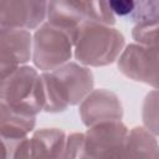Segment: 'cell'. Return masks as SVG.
<instances>
[{
  "mask_svg": "<svg viewBox=\"0 0 159 159\" xmlns=\"http://www.w3.org/2000/svg\"><path fill=\"white\" fill-rule=\"evenodd\" d=\"M66 134L58 128H42L35 130L30 138L31 159H62Z\"/></svg>",
  "mask_w": 159,
  "mask_h": 159,
  "instance_id": "cell-11",
  "label": "cell"
},
{
  "mask_svg": "<svg viewBox=\"0 0 159 159\" xmlns=\"http://www.w3.org/2000/svg\"><path fill=\"white\" fill-rule=\"evenodd\" d=\"M117 65L125 77L159 89V47L129 43Z\"/></svg>",
  "mask_w": 159,
  "mask_h": 159,
  "instance_id": "cell-5",
  "label": "cell"
},
{
  "mask_svg": "<svg viewBox=\"0 0 159 159\" xmlns=\"http://www.w3.org/2000/svg\"><path fill=\"white\" fill-rule=\"evenodd\" d=\"M108 4L114 16L120 17H128L134 7V1L132 0H112L108 1Z\"/></svg>",
  "mask_w": 159,
  "mask_h": 159,
  "instance_id": "cell-20",
  "label": "cell"
},
{
  "mask_svg": "<svg viewBox=\"0 0 159 159\" xmlns=\"http://www.w3.org/2000/svg\"><path fill=\"white\" fill-rule=\"evenodd\" d=\"M84 134L91 159H120L129 129L122 120H113L93 125Z\"/></svg>",
  "mask_w": 159,
  "mask_h": 159,
  "instance_id": "cell-6",
  "label": "cell"
},
{
  "mask_svg": "<svg viewBox=\"0 0 159 159\" xmlns=\"http://www.w3.org/2000/svg\"><path fill=\"white\" fill-rule=\"evenodd\" d=\"M46 22L65 32L75 46L86 24L97 22L113 26L116 16L108 1H48Z\"/></svg>",
  "mask_w": 159,
  "mask_h": 159,
  "instance_id": "cell-2",
  "label": "cell"
},
{
  "mask_svg": "<svg viewBox=\"0 0 159 159\" xmlns=\"http://www.w3.org/2000/svg\"><path fill=\"white\" fill-rule=\"evenodd\" d=\"M159 17V1H134V7L130 15L127 17L135 25L148 24Z\"/></svg>",
  "mask_w": 159,
  "mask_h": 159,
  "instance_id": "cell-17",
  "label": "cell"
},
{
  "mask_svg": "<svg viewBox=\"0 0 159 159\" xmlns=\"http://www.w3.org/2000/svg\"><path fill=\"white\" fill-rule=\"evenodd\" d=\"M62 159H91L84 133H72L67 137Z\"/></svg>",
  "mask_w": 159,
  "mask_h": 159,
  "instance_id": "cell-19",
  "label": "cell"
},
{
  "mask_svg": "<svg viewBox=\"0 0 159 159\" xmlns=\"http://www.w3.org/2000/svg\"><path fill=\"white\" fill-rule=\"evenodd\" d=\"M32 36V62L41 72H52L68 63L73 56L71 39L48 22L35 30Z\"/></svg>",
  "mask_w": 159,
  "mask_h": 159,
  "instance_id": "cell-4",
  "label": "cell"
},
{
  "mask_svg": "<svg viewBox=\"0 0 159 159\" xmlns=\"http://www.w3.org/2000/svg\"><path fill=\"white\" fill-rule=\"evenodd\" d=\"M0 104L14 112L36 117L45 108L41 73L34 67L25 65L1 80Z\"/></svg>",
  "mask_w": 159,
  "mask_h": 159,
  "instance_id": "cell-3",
  "label": "cell"
},
{
  "mask_svg": "<svg viewBox=\"0 0 159 159\" xmlns=\"http://www.w3.org/2000/svg\"><path fill=\"white\" fill-rule=\"evenodd\" d=\"M143 127L154 137H159V89L147 93L142 104Z\"/></svg>",
  "mask_w": 159,
  "mask_h": 159,
  "instance_id": "cell-15",
  "label": "cell"
},
{
  "mask_svg": "<svg viewBox=\"0 0 159 159\" xmlns=\"http://www.w3.org/2000/svg\"><path fill=\"white\" fill-rule=\"evenodd\" d=\"M124 48L125 39L119 30L88 22L82 27L75 42L73 56L86 67H103L118 61Z\"/></svg>",
  "mask_w": 159,
  "mask_h": 159,
  "instance_id": "cell-1",
  "label": "cell"
},
{
  "mask_svg": "<svg viewBox=\"0 0 159 159\" xmlns=\"http://www.w3.org/2000/svg\"><path fill=\"white\" fill-rule=\"evenodd\" d=\"M48 1L1 0L0 29L37 30L47 20Z\"/></svg>",
  "mask_w": 159,
  "mask_h": 159,
  "instance_id": "cell-7",
  "label": "cell"
},
{
  "mask_svg": "<svg viewBox=\"0 0 159 159\" xmlns=\"http://www.w3.org/2000/svg\"><path fill=\"white\" fill-rule=\"evenodd\" d=\"M153 159H159V147H158V149H157V152H155V154H154V158Z\"/></svg>",
  "mask_w": 159,
  "mask_h": 159,
  "instance_id": "cell-21",
  "label": "cell"
},
{
  "mask_svg": "<svg viewBox=\"0 0 159 159\" xmlns=\"http://www.w3.org/2000/svg\"><path fill=\"white\" fill-rule=\"evenodd\" d=\"M158 147L155 137L144 127H134L129 130L120 159H153Z\"/></svg>",
  "mask_w": 159,
  "mask_h": 159,
  "instance_id": "cell-13",
  "label": "cell"
},
{
  "mask_svg": "<svg viewBox=\"0 0 159 159\" xmlns=\"http://www.w3.org/2000/svg\"><path fill=\"white\" fill-rule=\"evenodd\" d=\"M132 37L135 43L159 47V17L143 25H134Z\"/></svg>",
  "mask_w": 159,
  "mask_h": 159,
  "instance_id": "cell-16",
  "label": "cell"
},
{
  "mask_svg": "<svg viewBox=\"0 0 159 159\" xmlns=\"http://www.w3.org/2000/svg\"><path fill=\"white\" fill-rule=\"evenodd\" d=\"M36 117L25 116L0 104V135L1 139L27 138L34 130Z\"/></svg>",
  "mask_w": 159,
  "mask_h": 159,
  "instance_id": "cell-12",
  "label": "cell"
},
{
  "mask_svg": "<svg viewBox=\"0 0 159 159\" xmlns=\"http://www.w3.org/2000/svg\"><path fill=\"white\" fill-rule=\"evenodd\" d=\"M43 91H45V108L43 112L47 113H61L65 112L70 106L63 99L53 75L51 72H41Z\"/></svg>",
  "mask_w": 159,
  "mask_h": 159,
  "instance_id": "cell-14",
  "label": "cell"
},
{
  "mask_svg": "<svg viewBox=\"0 0 159 159\" xmlns=\"http://www.w3.org/2000/svg\"><path fill=\"white\" fill-rule=\"evenodd\" d=\"M2 159H31L30 138L22 139H1Z\"/></svg>",
  "mask_w": 159,
  "mask_h": 159,
  "instance_id": "cell-18",
  "label": "cell"
},
{
  "mask_svg": "<svg viewBox=\"0 0 159 159\" xmlns=\"http://www.w3.org/2000/svg\"><path fill=\"white\" fill-rule=\"evenodd\" d=\"M34 36L27 30L0 29L1 80L32 60Z\"/></svg>",
  "mask_w": 159,
  "mask_h": 159,
  "instance_id": "cell-8",
  "label": "cell"
},
{
  "mask_svg": "<svg viewBox=\"0 0 159 159\" xmlns=\"http://www.w3.org/2000/svg\"><path fill=\"white\" fill-rule=\"evenodd\" d=\"M78 113L82 123L91 128L104 122L122 120L123 107L116 93L109 89L98 88L93 89L80 103Z\"/></svg>",
  "mask_w": 159,
  "mask_h": 159,
  "instance_id": "cell-10",
  "label": "cell"
},
{
  "mask_svg": "<svg viewBox=\"0 0 159 159\" xmlns=\"http://www.w3.org/2000/svg\"><path fill=\"white\" fill-rule=\"evenodd\" d=\"M51 73L68 106L80 104L94 89L92 71L78 62L70 61Z\"/></svg>",
  "mask_w": 159,
  "mask_h": 159,
  "instance_id": "cell-9",
  "label": "cell"
}]
</instances>
